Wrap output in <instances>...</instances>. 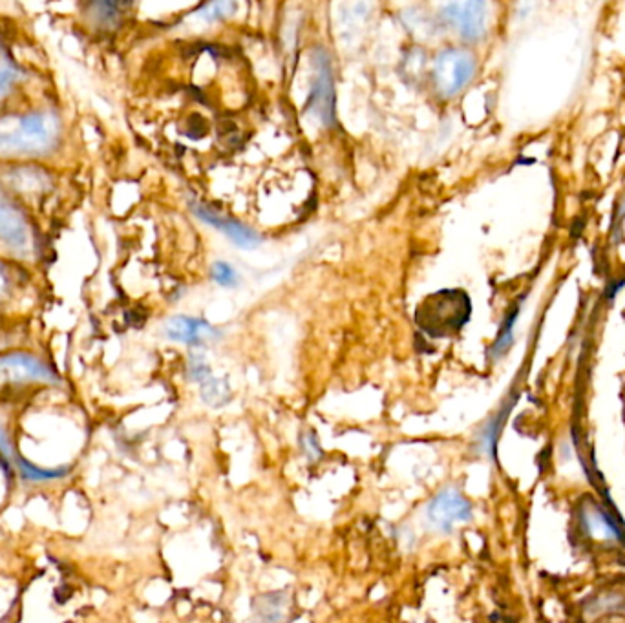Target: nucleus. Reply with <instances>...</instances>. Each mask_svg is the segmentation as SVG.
I'll list each match as a JSON object with an SVG mask.
<instances>
[{"label": "nucleus", "instance_id": "2", "mask_svg": "<svg viewBox=\"0 0 625 623\" xmlns=\"http://www.w3.org/2000/svg\"><path fill=\"white\" fill-rule=\"evenodd\" d=\"M470 313L472 304L467 293L445 289L424 298L415 311V322L430 337H454L467 324Z\"/></svg>", "mask_w": 625, "mask_h": 623}, {"label": "nucleus", "instance_id": "16", "mask_svg": "<svg viewBox=\"0 0 625 623\" xmlns=\"http://www.w3.org/2000/svg\"><path fill=\"white\" fill-rule=\"evenodd\" d=\"M22 77L24 74L17 66L10 63L0 64V101H4L17 86L21 85Z\"/></svg>", "mask_w": 625, "mask_h": 623}, {"label": "nucleus", "instance_id": "1", "mask_svg": "<svg viewBox=\"0 0 625 623\" xmlns=\"http://www.w3.org/2000/svg\"><path fill=\"white\" fill-rule=\"evenodd\" d=\"M63 119L50 108L0 117V158H46L61 147Z\"/></svg>", "mask_w": 625, "mask_h": 623}, {"label": "nucleus", "instance_id": "3", "mask_svg": "<svg viewBox=\"0 0 625 623\" xmlns=\"http://www.w3.org/2000/svg\"><path fill=\"white\" fill-rule=\"evenodd\" d=\"M472 516H474V505L468 501L461 490H457L454 486L443 488L426 505L428 527L441 534H452L457 527L468 523Z\"/></svg>", "mask_w": 625, "mask_h": 623}, {"label": "nucleus", "instance_id": "12", "mask_svg": "<svg viewBox=\"0 0 625 623\" xmlns=\"http://www.w3.org/2000/svg\"><path fill=\"white\" fill-rule=\"evenodd\" d=\"M580 525H582L583 534L594 541H615L620 538L615 521L609 518L596 503L582 505Z\"/></svg>", "mask_w": 625, "mask_h": 623}, {"label": "nucleus", "instance_id": "13", "mask_svg": "<svg viewBox=\"0 0 625 623\" xmlns=\"http://www.w3.org/2000/svg\"><path fill=\"white\" fill-rule=\"evenodd\" d=\"M15 465L19 468L21 476L24 477L26 481H32V483L57 481V479H61V477L68 476V472H70L68 466H59V468H39V466L32 465L30 461H26L21 455H17Z\"/></svg>", "mask_w": 625, "mask_h": 623}, {"label": "nucleus", "instance_id": "5", "mask_svg": "<svg viewBox=\"0 0 625 623\" xmlns=\"http://www.w3.org/2000/svg\"><path fill=\"white\" fill-rule=\"evenodd\" d=\"M476 72V57L467 50H445L435 59V86L443 97L459 94L472 81Z\"/></svg>", "mask_w": 625, "mask_h": 623}, {"label": "nucleus", "instance_id": "11", "mask_svg": "<svg viewBox=\"0 0 625 623\" xmlns=\"http://www.w3.org/2000/svg\"><path fill=\"white\" fill-rule=\"evenodd\" d=\"M192 211L196 212V214L202 218L203 222L211 223L214 227H218L220 231L227 234V236H229L236 245H240V247L251 249V247H256V245L260 243V238H258V234H256L255 231H251L249 227H245L242 223L218 216L216 212L207 209V207H203L200 203H194Z\"/></svg>", "mask_w": 625, "mask_h": 623}, {"label": "nucleus", "instance_id": "18", "mask_svg": "<svg viewBox=\"0 0 625 623\" xmlns=\"http://www.w3.org/2000/svg\"><path fill=\"white\" fill-rule=\"evenodd\" d=\"M212 278H214L220 286L231 287L236 284V275H234L233 267L223 264V262L212 265Z\"/></svg>", "mask_w": 625, "mask_h": 623}, {"label": "nucleus", "instance_id": "19", "mask_svg": "<svg viewBox=\"0 0 625 623\" xmlns=\"http://www.w3.org/2000/svg\"><path fill=\"white\" fill-rule=\"evenodd\" d=\"M233 10V2H216V4L205 6V10L202 11V17H207V19H211V21H216V19L227 17Z\"/></svg>", "mask_w": 625, "mask_h": 623}, {"label": "nucleus", "instance_id": "15", "mask_svg": "<svg viewBox=\"0 0 625 623\" xmlns=\"http://www.w3.org/2000/svg\"><path fill=\"white\" fill-rule=\"evenodd\" d=\"M21 276L10 264L0 260V306L8 304L19 293Z\"/></svg>", "mask_w": 625, "mask_h": 623}, {"label": "nucleus", "instance_id": "6", "mask_svg": "<svg viewBox=\"0 0 625 623\" xmlns=\"http://www.w3.org/2000/svg\"><path fill=\"white\" fill-rule=\"evenodd\" d=\"M57 373L43 360L26 351H11L0 355V384H57Z\"/></svg>", "mask_w": 625, "mask_h": 623}, {"label": "nucleus", "instance_id": "10", "mask_svg": "<svg viewBox=\"0 0 625 623\" xmlns=\"http://www.w3.org/2000/svg\"><path fill=\"white\" fill-rule=\"evenodd\" d=\"M167 335L172 340H178L183 344H191V346H200L203 342H209L218 338V331L209 326L203 320L189 317H174L167 322Z\"/></svg>", "mask_w": 625, "mask_h": 623}, {"label": "nucleus", "instance_id": "14", "mask_svg": "<svg viewBox=\"0 0 625 623\" xmlns=\"http://www.w3.org/2000/svg\"><path fill=\"white\" fill-rule=\"evenodd\" d=\"M202 399L212 408H222L231 401L229 382L225 379H214L211 375L207 381L202 382Z\"/></svg>", "mask_w": 625, "mask_h": 623}, {"label": "nucleus", "instance_id": "20", "mask_svg": "<svg viewBox=\"0 0 625 623\" xmlns=\"http://www.w3.org/2000/svg\"><path fill=\"white\" fill-rule=\"evenodd\" d=\"M15 452H13V444H11L8 432L4 430V426L0 424V461H4L6 465H15Z\"/></svg>", "mask_w": 625, "mask_h": 623}, {"label": "nucleus", "instance_id": "7", "mask_svg": "<svg viewBox=\"0 0 625 623\" xmlns=\"http://www.w3.org/2000/svg\"><path fill=\"white\" fill-rule=\"evenodd\" d=\"M443 17L452 24L465 39L476 41L485 35L487 28V4L485 2H459L443 10Z\"/></svg>", "mask_w": 625, "mask_h": 623}, {"label": "nucleus", "instance_id": "4", "mask_svg": "<svg viewBox=\"0 0 625 623\" xmlns=\"http://www.w3.org/2000/svg\"><path fill=\"white\" fill-rule=\"evenodd\" d=\"M0 243L19 256H28L37 247V233L21 205L0 191Z\"/></svg>", "mask_w": 625, "mask_h": 623}, {"label": "nucleus", "instance_id": "17", "mask_svg": "<svg viewBox=\"0 0 625 623\" xmlns=\"http://www.w3.org/2000/svg\"><path fill=\"white\" fill-rule=\"evenodd\" d=\"M300 450H302V454L308 457L309 463H315L317 459L322 457V448H320V443H318L317 433L304 432L300 435Z\"/></svg>", "mask_w": 625, "mask_h": 623}, {"label": "nucleus", "instance_id": "9", "mask_svg": "<svg viewBox=\"0 0 625 623\" xmlns=\"http://www.w3.org/2000/svg\"><path fill=\"white\" fill-rule=\"evenodd\" d=\"M289 611V592H265L253 600L251 623H286L289 620Z\"/></svg>", "mask_w": 625, "mask_h": 623}, {"label": "nucleus", "instance_id": "8", "mask_svg": "<svg viewBox=\"0 0 625 623\" xmlns=\"http://www.w3.org/2000/svg\"><path fill=\"white\" fill-rule=\"evenodd\" d=\"M320 53L318 57V75L315 85L309 97V112L317 116L324 125L335 123V88L329 72V61L326 53Z\"/></svg>", "mask_w": 625, "mask_h": 623}]
</instances>
